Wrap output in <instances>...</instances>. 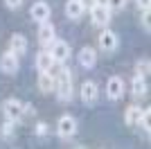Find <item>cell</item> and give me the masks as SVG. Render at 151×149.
I'll return each instance as SVG.
<instances>
[{
    "instance_id": "9a60e30c",
    "label": "cell",
    "mask_w": 151,
    "mask_h": 149,
    "mask_svg": "<svg viewBox=\"0 0 151 149\" xmlns=\"http://www.w3.org/2000/svg\"><path fill=\"white\" fill-rule=\"evenodd\" d=\"M27 48H29V45H27V36L25 34H12V41H9V50H12L14 54H25L27 52Z\"/></svg>"
},
{
    "instance_id": "7c38bea8",
    "label": "cell",
    "mask_w": 151,
    "mask_h": 149,
    "mask_svg": "<svg viewBox=\"0 0 151 149\" xmlns=\"http://www.w3.org/2000/svg\"><path fill=\"white\" fill-rule=\"evenodd\" d=\"M77 59H79V66H81V68H95V63H97V52L86 45V48L79 50V56H77Z\"/></svg>"
},
{
    "instance_id": "6da1fadb",
    "label": "cell",
    "mask_w": 151,
    "mask_h": 149,
    "mask_svg": "<svg viewBox=\"0 0 151 149\" xmlns=\"http://www.w3.org/2000/svg\"><path fill=\"white\" fill-rule=\"evenodd\" d=\"M54 79H57L54 93H57L59 102H70L72 99V72L68 68H61L59 74H54Z\"/></svg>"
},
{
    "instance_id": "277c9868",
    "label": "cell",
    "mask_w": 151,
    "mask_h": 149,
    "mask_svg": "<svg viewBox=\"0 0 151 149\" xmlns=\"http://www.w3.org/2000/svg\"><path fill=\"white\" fill-rule=\"evenodd\" d=\"M77 133V120L72 118V115H61L57 122V136L59 138H72Z\"/></svg>"
},
{
    "instance_id": "52a82bcc",
    "label": "cell",
    "mask_w": 151,
    "mask_h": 149,
    "mask_svg": "<svg viewBox=\"0 0 151 149\" xmlns=\"http://www.w3.org/2000/svg\"><path fill=\"white\" fill-rule=\"evenodd\" d=\"M79 95H81V102H83L86 106H93V104H97L99 88H97V84H95V81H83V84H81V90H79Z\"/></svg>"
},
{
    "instance_id": "3957f363",
    "label": "cell",
    "mask_w": 151,
    "mask_h": 149,
    "mask_svg": "<svg viewBox=\"0 0 151 149\" xmlns=\"http://www.w3.org/2000/svg\"><path fill=\"white\" fill-rule=\"evenodd\" d=\"M111 14H113V12H111V9H108L104 2H97V5L90 9V20H93L95 27H101V30H104V27H108Z\"/></svg>"
},
{
    "instance_id": "d6986e66",
    "label": "cell",
    "mask_w": 151,
    "mask_h": 149,
    "mask_svg": "<svg viewBox=\"0 0 151 149\" xmlns=\"http://www.w3.org/2000/svg\"><path fill=\"white\" fill-rule=\"evenodd\" d=\"M0 138H2V140H12V138H16V122L7 120V122L0 127Z\"/></svg>"
},
{
    "instance_id": "d4e9b609",
    "label": "cell",
    "mask_w": 151,
    "mask_h": 149,
    "mask_svg": "<svg viewBox=\"0 0 151 149\" xmlns=\"http://www.w3.org/2000/svg\"><path fill=\"white\" fill-rule=\"evenodd\" d=\"M138 7H140V12H149L151 0H138Z\"/></svg>"
},
{
    "instance_id": "30bf717a",
    "label": "cell",
    "mask_w": 151,
    "mask_h": 149,
    "mask_svg": "<svg viewBox=\"0 0 151 149\" xmlns=\"http://www.w3.org/2000/svg\"><path fill=\"white\" fill-rule=\"evenodd\" d=\"M122 95H124V81L120 79V77H111V79L106 81V97L108 99H120Z\"/></svg>"
},
{
    "instance_id": "e0dca14e",
    "label": "cell",
    "mask_w": 151,
    "mask_h": 149,
    "mask_svg": "<svg viewBox=\"0 0 151 149\" xmlns=\"http://www.w3.org/2000/svg\"><path fill=\"white\" fill-rule=\"evenodd\" d=\"M140 118H142V106H138V104H131V106L124 111V122L129 124V127L138 124Z\"/></svg>"
},
{
    "instance_id": "603a6c76",
    "label": "cell",
    "mask_w": 151,
    "mask_h": 149,
    "mask_svg": "<svg viewBox=\"0 0 151 149\" xmlns=\"http://www.w3.org/2000/svg\"><path fill=\"white\" fill-rule=\"evenodd\" d=\"M47 129H50V127H47V122H38L36 124V136H47Z\"/></svg>"
},
{
    "instance_id": "ffe728a7",
    "label": "cell",
    "mask_w": 151,
    "mask_h": 149,
    "mask_svg": "<svg viewBox=\"0 0 151 149\" xmlns=\"http://www.w3.org/2000/svg\"><path fill=\"white\" fill-rule=\"evenodd\" d=\"M149 70H151L149 59H142V61L135 63V74H140V77H147V74H149Z\"/></svg>"
},
{
    "instance_id": "7402d4cb",
    "label": "cell",
    "mask_w": 151,
    "mask_h": 149,
    "mask_svg": "<svg viewBox=\"0 0 151 149\" xmlns=\"http://www.w3.org/2000/svg\"><path fill=\"white\" fill-rule=\"evenodd\" d=\"M104 5H106L111 12H122V9L126 7V0H106Z\"/></svg>"
},
{
    "instance_id": "44dd1931",
    "label": "cell",
    "mask_w": 151,
    "mask_h": 149,
    "mask_svg": "<svg viewBox=\"0 0 151 149\" xmlns=\"http://www.w3.org/2000/svg\"><path fill=\"white\" fill-rule=\"evenodd\" d=\"M149 115H151V113H149V108H142V118L138 120V124L142 127V131H145V133H149V131H151V122H149Z\"/></svg>"
},
{
    "instance_id": "8fae6325",
    "label": "cell",
    "mask_w": 151,
    "mask_h": 149,
    "mask_svg": "<svg viewBox=\"0 0 151 149\" xmlns=\"http://www.w3.org/2000/svg\"><path fill=\"white\" fill-rule=\"evenodd\" d=\"M54 25L52 23H41V27H38V43L43 45V48H50L57 38H54Z\"/></svg>"
},
{
    "instance_id": "2e32d148",
    "label": "cell",
    "mask_w": 151,
    "mask_h": 149,
    "mask_svg": "<svg viewBox=\"0 0 151 149\" xmlns=\"http://www.w3.org/2000/svg\"><path fill=\"white\" fill-rule=\"evenodd\" d=\"M83 5L79 2V0H68L65 2V16H68L70 20H77V18H81L83 16Z\"/></svg>"
},
{
    "instance_id": "9c48e42d",
    "label": "cell",
    "mask_w": 151,
    "mask_h": 149,
    "mask_svg": "<svg viewBox=\"0 0 151 149\" xmlns=\"http://www.w3.org/2000/svg\"><path fill=\"white\" fill-rule=\"evenodd\" d=\"M18 68H20L18 54H14L12 50L0 56V70H2L5 74H16V72H18Z\"/></svg>"
},
{
    "instance_id": "5b68a950",
    "label": "cell",
    "mask_w": 151,
    "mask_h": 149,
    "mask_svg": "<svg viewBox=\"0 0 151 149\" xmlns=\"http://www.w3.org/2000/svg\"><path fill=\"white\" fill-rule=\"evenodd\" d=\"M97 45H99V50H104V52H113V50H117V45H120V38H117V34H115L113 30L104 27L99 38H97Z\"/></svg>"
},
{
    "instance_id": "7a4b0ae2",
    "label": "cell",
    "mask_w": 151,
    "mask_h": 149,
    "mask_svg": "<svg viewBox=\"0 0 151 149\" xmlns=\"http://www.w3.org/2000/svg\"><path fill=\"white\" fill-rule=\"evenodd\" d=\"M2 113H5L7 120L20 124V122H23V102L16 99V97H9L5 104H2Z\"/></svg>"
},
{
    "instance_id": "8992f818",
    "label": "cell",
    "mask_w": 151,
    "mask_h": 149,
    "mask_svg": "<svg viewBox=\"0 0 151 149\" xmlns=\"http://www.w3.org/2000/svg\"><path fill=\"white\" fill-rule=\"evenodd\" d=\"M47 52H50V56L54 59V63H59V66H63V63L70 59V45L65 43V41H54Z\"/></svg>"
},
{
    "instance_id": "4316f807",
    "label": "cell",
    "mask_w": 151,
    "mask_h": 149,
    "mask_svg": "<svg viewBox=\"0 0 151 149\" xmlns=\"http://www.w3.org/2000/svg\"><path fill=\"white\" fill-rule=\"evenodd\" d=\"M79 2H81V5H83V9H93V7L97 5L99 0H79Z\"/></svg>"
},
{
    "instance_id": "ac0fdd59",
    "label": "cell",
    "mask_w": 151,
    "mask_h": 149,
    "mask_svg": "<svg viewBox=\"0 0 151 149\" xmlns=\"http://www.w3.org/2000/svg\"><path fill=\"white\" fill-rule=\"evenodd\" d=\"M147 90H149V86H147L145 77L135 74V77H133V81H131V93L135 95V97H145V95H147Z\"/></svg>"
},
{
    "instance_id": "4fadbf2b",
    "label": "cell",
    "mask_w": 151,
    "mask_h": 149,
    "mask_svg": "<svg viewBox=\"0 0 151 149\" xmlns=\"http://www.w3.org/2000/svg\"><path fill=\"white\" fill-rule=\"evenodd\" d=\"M54 66H57V63H54V59L50 56L47 50H41V52L36 54V68H38V72H52Z\"/></svg>"
},
{
    "instance_id": "5bb4252c",
    "label": "cell",
    "mask_w": 151,
    "mask_h": 149,
    "mask_svg": "<svg viewBox=\"0 0 151 149\" xmlns=\"http://www.w3.org/2000/svg\"><path fill=\"white\" fill-rule=\"evenodd\" d=\"M36 86L41 93H54V86H57V79H54V74L50 72H41L38 74V81H36Z\"/></svg>"
},
{
    "instance_id": "ba28073f",
    "label": "cell",
    "mask_w": 151,
    "mask_h": 149,
    "mask_svg": "<svg viewBox=\"0 0 151 149\" xmlns=\"http://www.w3.org/2000/svg\"><path fill=\"white\" fill-rule=\"evenodd\" d=\"M50 14H52L50 5H47V2H43V0L34 2V5H32V9H29L32 20H36L38 25H41V23H47V20H50Z\"/></svg>"
},
{
    "instance_id": "cb8c5ba5",
    "label": "cell",
    "mask_w": 151,
    "mask_h": 149,
    "mask_svg": "<svg viewBox=\"0 0 151 149\" xmlns=\"http://www.w3.org/2000/svg\"><path fill=\"white\" fill-rule=\"evenodd\" d=\"M5 5L9 7V9H18V7L23 5V0H5Z\"/></svg>"
},
{
    "instance_id": "484cf974",
    "label": "cell",
    "mask_w": 151,
    "mask_h": 149,
    "mask_svg": "<svg viewBox=\"0 0 151 149\" xmlns=\"http://www.w3.org/2000/svg\"><path fill=\"white\" fill-rule=\"evenodd\" d=\"M34 113H36V111H34V106H32V104H23V118H25V115H34Z\"/></svg>"
}]
</instances>
